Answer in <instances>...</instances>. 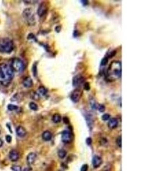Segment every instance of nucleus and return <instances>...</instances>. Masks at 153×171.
Segmentation results:
<instances>
[{
	"mask_svg": "<svg viewBox=\"0 0 153 171\" xmlns=\"http://www.w3.org/2000/svg\"><path fill=\"white\" fill-rule=\"evenodd\" d=\"M36 159V155L35 153H30L26 157V161L27 163L29 165H32L34 163Z\"/></svg>",
	"mask_w": 153,
	"mask_h": 171,
	"instance_id": "nucleus-15",
	"label": "nucleus"
},
{
	"mask_svg": "<svg viewBox=\"0 0 153 171\" xmlns=\"http://www.w3.org/2000/svg\"><path fill=\"white\" fill-rule=\"evenodd\" d=\"M11 168L13 171H22V169H21V166H16V165L13 166H12Z\"/></svg>",
	"mask_w": 153,
	"mask_h": 171,
	"instance_id": "nucleus-24",
	"label": "nucleus"
},
{
	"mask_svg": "<svg viewBox=\"0 0 153 171\" xmlns=\"http://www.w3.org/2000/svg\"><path fill=\"white\" fill-rule=\"evenodd\" d=\"M108 63V58L107 57H104L103 59H102L101 62V66H106Z\"/></svg>",
	"mask_w": 153,
	"mask_h": 171,
	"instance_id": "nucleus-28",
	"label": "nucleus"
},
{
	"mask_svg": "<svg viewBox=\"0 0 153 171\" xmlns=\"http://www.w3.org/2000/svg\"><path fill=\"white\" fill-rule=\"evenodd\" d=\"M6 140L8 143H11L12 141V137L10 135L6 136Z\"/></svg>",
	"mask_w": 153,
	"mask_h": 171,
	"instance_id": "nucleus-32",
	"label": "nucleus"
},
{
	"mask_svg": "<svg viewBox=\"0 0 153 171\" xmlns=\"http://www.w3.org/2000/svg\"><path fill=\"white\" fill-rule=\"evenodd\" d=\"M102 163V160L100 156H95L92 159V165L95 168L99 167Z\"/></svg>",
	"mask_w": 153,
	"mask_h": 171,
	"instance_id": "nucleus-11",
	"label": "nucleus"
},
{
	"mask_svg": "<svg viewBox=\"0 0 153 171\" xmlns=\"http://www.w3.org/2000/svg\"><path fill=\"white\" fill-rule=\"evenodd\" d=\"M3 144H4V142H3L2 140L0 139V148L3 145Z\"/></svg>",
	"mask_w": 153,
	"mask_h": 171,
	"instance_id": "nucleus-37",
	"label": "nucleus"
},
{
	"mask_svg": "<svg viewBox=\"0 0 153 171\" xmlns=\"http://www.w3.org/2000/svg\"><path fill=\"white\" fill-rule=\"evenodd\" d=\"M86 143L88 145H90L91 143H92V140H91L90 137H89V138H87V139L86 140Z\"/></svg>",
	"mask_w": 153,
	"mask_h": 171,
	"instance_id": "nucleus-33",
	"label": "nucleus"
},
{
	"mask_svg": "<svg viewBox=\"0 0 153 171\" xmlns=\"http://www.w3.org/2000/svg\"><path fill=\"white\" fill-rule=\"evenodd\" d=\"M102 171H111V166L110 165L106 166L102 169Z\"/></svg>",
	"mask_w": 153,
	"mask_h": 171,
	"instance_id": "nucleus-30",
	"label": "nucleus"
},
{
	"mask_svg": "<svg viewBox=\"0 0 153 171\" xmlns=\"http://www.w3.org/2000/svg\"><path fill=\"white\" fill-rule=\"evenodd\" d=\"M42 139L45 140V141H49L52 139V134H51V132L48 131H44L42 134Z\"/></svg>",
	"mask_w": 153,
	"mask_h": 171,
	"instance_id": "nucleus-16",
	"label": "nucleus"
},
{
	"mask_svg": "<svg viewBox=\"0 0 153 171\" xmlns=\"http://www.w3.org/2000/svg\"><path fill=\"white\" fill-rule=\"evenodd\" d=\"M14 44L9 38L0 39V52L2 53H10L13 50Z\"/></svg>",
	"mask_w": 153,
	"mask_h": 171,
	"instance_id": "nucleus-3",
	"label": "nucleus"
},
{
	"mask_svg": "<svg viewBox=\"0 0 153 171\" xmlns=\"http://www.w3.org/2000/svg\"><path fill=\"white\" fill-rule=\"evenodd\" d=\"M47 90L43 86H40L38 88V94L41 96H44L47 94Z\"/></svg>",
	"mask_w": 153,
	"mask_h": 171,
	"instance_id": "nucleus-18",
	"label": "nucleus"
},
{
	"mask_svg": "<svg viewBox=\"0 0 153 171\" xmlns=\"http://www.w3.org/2000/svg\"><path fill=\"white\" fill-rule=\"evenodd\" d=\"M81 95H82V92L79 89H76L71 94V99L72 101L74 103H77L80 100Z\"/></svg>",
	"mask_w": 153,
	"mask_h": 171,
	"instance_id": "nucleus-6",
	"label": "nucleus"
},
{
	"mask_svg": "<svg viewBox=\"0 0 153 171\" xmlns=\"http://www.w3.org/2000/svg\"><path fill=\"white\" fill-rule=\"evenodd\" d=\"M0 134H1V131H0Z\"/></svg>",
	"mask_w": 153,
	"mask_h": 171,
	"instance_id": "nucleus-38",
	"label": "nucleus"
},
{
	"mask_svg": "<svg viewBox=\"0 0 153 171\" xmlns=\"http://www.w3.org/2000/svg\"><path fill=\"white\" fill-rule=\"evenodd\" d=\"M16 131L17 136L20 137H25L26 135V131L25 128L22 126L17 127Z\"/></svg>",
	"mask_w": 153,
	"mask_h": 171,
	"instance_id": "nucleus-12",
	"label": "nucleus"
},
{
	"mask_svg": "<svg viewBox=\"0 0 153 171\" xmlns=\"http://www.w3.org/2000/svg\"><path fill=\"white\" fill-rule=\"evenodd\" d=\"M11 67L13 71L21 73L24 70L25 66L24 63L23 62V61L21 59L18 58H15L12 60Z\"/></svg>",
	"mask_w": 153,
	"mask_h": 171,
	"instance_id": "nucleus-5",
	"label": "nucleus"
},
{
	"mask_svg": "<svg viewBox=\"0 0 153 171\" xmlns=\"http://www.w3.org/2000/svg\"><path fill=\"white\" fill-rule=\"evenodd\" d=\"M118 125V119L117 118H111V119H110V120L108 121V126L110 128H111V129H114V128H117Z\"/></svg>",
	"mask_w": 153,
	"mask_h": 171,
	"instance_id": "nucleus-14",
	"label": "nucleus"
},
{
	"mask_svg": "<svg viewBox=\"0 0 153 171\" xmlns=\"http://www.w3.org/2000/svg\"><path fill=\"white\" fill-rule=\"evenodd\" d=\"M88 166L87 164H85V165H83V166H82V168H81V170L80 171H88Z\"/></svg>",
	"mask_w": 153,
	"mask_h": 171,
	"instance_id": "nucleus-31",
	"label": "nucleus"
},
{
	"mask_svg": "<svg viewBox=\"0 0 153 171\" xmlns=\"http://www.w3.org/2000/svg\"><path fill=\"white\" fill-rule=\"evenodd\" d=\"M23 86L26 88H30L33 86V80L32 78L29 77H26L23 82Z\"/></svg>",
	"mask_w": 153,
	"mask_h": 171,
	"instance_id": "nucleus-13",
	"label": "nucleus"
},
{
	"mask_svg": "<svg viewBox=\"0 0 153 171\" xmlns=\"http://www.w3.org/2000/svg\"><path fill=\"white\" fill-rule=\"evenodd\" d=\"M116 142H117V145L119 146V147L121 148L122 147V136H119L118 137Z\"/></svg>",
	"mask_w": 153,
	"mask_h": 171,
	"instance_id": "nucleus-25",
	"label": "nucleus"
},
{
	"mask_svg": "<svg viewBox=\"0 0 153 171\" xmlns=\"http://www.w3.org/2000/svg\"><path fill=\"white\" fill-rule=\"evenodd\" d=\"M18 109V106H16V105L14 104H9L8 106V109L9 111H11L17 110Z\"/></svg>",
	"mask_w": 153,
	"mask_h": 171,
	"instance_id": "nucleus-22",
	"label": "nucleus"
},
{
	"mask_svg": "<svg viewBox=\"0 0 153 171\" xmlns=\"http://www.w3.org/2000/svg\"><path fill=\"white\" fill-rule=\"evenodd\" d=\"M98 109H99V111L100 112H104V111H105L106 107H105V106H104V105L99 104V105H98Z\"/></svg>",
	"mask_w": 153,
	"mask_h": 171,
	"instance_id": "nucleus-27",
	"label": "nucleus"
},
{
	"mask_svg": "<svg viewBox=\"0 0 153 171\" xmlns=\"http://www.w3.org/2000/svg\"><path fill=\"white\" fill-rule=\"evenodd\" d=\"M67 153L66 151L64 150H60L58 152V156L60 159H64L66 156Z\"/></svg>",
	"mask_w": 153,
	"mask_h": 171,
	"instance_id": "nucleus-19",
	"label": "nucleus"
},
{
	"mask_svg": "<svg viewBox=\"0 0 153 171\" xmlns=\"http://www.w3.org/2000/svg\"><path fill=\"white\" fill-rule=\"evenodd\" d=\"M9 159L12 161H16L19 159L18 152L16 150H12L10 151L9 154Z\"/></svg>",
	"mask_w": 153,
	"mask_h": 171,
	"instance_id": "nucleus-10",
	"label": "nucleus"
},
{
	"mask_svg": "<svg viewBox=\"0 0 153 171\" xmlns=\"http://www.w3.org/2000/svg\"><path fill=\"white\" fill-rule=\"evenodd\" d=\"M47 6L45 3L42 2L39 5V7L38 8L37 12V14L39 17H42V16L45 15V13H47Z\"/></svg>",
	"mask_w": 153,
	"mask_h": 171,
	"instance_id": "nucleus-8",
	"label": "nucleus"
},
{
	"mask_svg": "<svg viewBox=\"0 0 153 171\" xmlns=\"http://www.w3.org/2000/svg\"><path fill=\"white\" fill-rule=\"evenodd\" d=\"M23 17L27 23L30 25H33L35 23V17L32 9H25L23 12Z\"/></svg>",
	"mask_w": 153,
	"mask_h": 171,
	"instance_id": "nucleus-4",
	"label": "nucleus"
},
{
	"mask_svg": "<svg viewBox=\"0 0 153 171\" xmlns=\"http://www.w3.org/2000/svg\"><path fill=\"white\" fill-rule=\"evenodd\" d=\"M72 140V136L71 133L69 131H65L62 134V140L63 142L68 143L71 142Z\"/></svg>",
	"mask_w": 153,
	"mask_h": 171,
	"instance_id": "nucleus-9",
	"label": "nucleus"
},
{
	"mask_svg": "<svg viewBox=\"0 0 153 171\" xmlns=\"http://www.w3.org/2000/svg\"><path fill=\"white\" fill-rule=\"evenodd\" d=\"M29 108L33 111H37L38 110V106L37 105V104H36L34 102H30L29 103Z\"/></svg>",
	"mask_w": 153,
	"mask_h": 171,
	"instance_id": "nucleus-21",
	"label": "nucleus"
},
{
	"mask_svg": "<svg viewBox=\"0 0 153 171\" xmlns=\"http://www.w3.org/2000/svg\"><path fill=\"white\" fill-rule=\"evenodd\" d=\"M84 88L85 90H87V91H88V90H90V85H89V83L88 82H86L84 84Z\"/></svg>",
	"mask_w": 153,
	"mask_h": 171,
	"instance_id": "nucleus-29",
	"label": "nucleus"
},
{
	"mask_svg": "<svg viewBox=\"0 0 153 171\" xmlns=\"http://www.w3.org/2000/svg\"><path fill=\"white\" fill-rule=\"evenodd\" d=\"M122 74V64L119 61H114L110 64L107 70L106 78L109 81L119 79Z\"/></svg>",
	"mask_w": 153,
	"mask_h": 171,
	"instance_id": "nucleus-2",
	"label": "nucleus"
},
{
	"mask_svg": "<svg viewBox=\"0 0 153 171\" xmlns=\"http://www.w3.org/2000/svg\"><path fill=\"white\" fill-rule=\"evenodd\" d=\"M84 82V78L80 75H76L73 78V86L74 87H79Z\"/></svg>",
	"mask_w": 153,
	"mask_h": 171,
	"instance_id": "nucleus-7",
	"label": "nucleus"
},
{
	"mask_svg": "<svg viewBox=\"0 0 153 171\" xmlns=\"http://www.w3.org/2000/svg\"><path fill=\"white\" fill-rule=\"evenodd\" d=\"M110 118V115L108 114H105L103 115L102 117H101V119H102L104 121H107L108 120H109Z\"/></svg>",
	"mask_w": 153,
	"mask_h": 171,
	"instance_id": "nucleus-26",
	"label": "nucleus"
},
{
	"mask_svg": "<svg viewBox=\"0 0 153 171\" xmlns=\"http://www.w3.org/2000/svg\"><path fill=\"white\" fill-rule=\"evenodd\" d=\"M52 120L55 123H59L61 121V116L59 114H54L52 117Z\"/></svg>",
	"mask_w": 153,
	"mask_h": 171,
	"instance_id": "nucleus-17",
	"label": "nucleus"
},
{
	"mask_svg": "<svg viewBox=\"0 0 153 171\" xmlns=\"http://www.w3.org/2000/svg\"><path fill=\"white\" fill-rule=\"evenodd\" d=\"M14 77V71L11 66L6 63L0 64V83L8 86Z\"/></svg>",
	"mask_w": 153,
	"mask_h": 171,
	"instance_id": "nucleus-1",
	"label": "nucleus"
},
{
	"mask_svg": "<svg viewBox=\"0 0 153 171\" xmlns=\"http://www.w3.org/2000/svg\"><path fill=\"white\" fill-rule=\"evenodd\" d=\"M80 2H81V3H82V4H83V5H84V6L87 5L88 4V1H86V0H85V1H84V0L83 1H80Z\"/></svg>",
	"mask_w": 153,
	"mask_h": 171,
	"instance_id": "nucleus-35",
	"label": "nucleus"
},
{
	"mask_svg": "<svg viewBox=\"0 0 153 171\" xmlns=\"http://www.w3.org/2000/svg\"><path fill=\"white\" fill-rule=\"evenodd\" d=\"M56 31L57 32H60V29H61V27H60V26H57L56 27Z\"/></svg>",
	"mask_w": 153,
	"mask_h": 171,
	"instance_id": "nucleus-36",
	"label": "nucleus"
},
{
	"mask_svg": "<svg viewBox=\"0 0 153 171\" xmlns=\"http://www.w3.org/2000/svg\"><path fill=\"white\" fill-rule=\"evenodd\" d=\"M27 39L28 40H30V41H33L34 42H37V38L36 37V36L34 35L33 33H30V34H28V36H27Z\"/></svg>",
	"mask_w": 153,
	"mask_h": 171,
	"instance_id": "nucleus-23",
	"label": "nucleus"
},
{
	"mask_svg": "<svg viewBox=\"0 0 153 171\" xmlns=\"http://www.w3.org/2000/svg\"><path fill=\"white\" fill-rule=\"evenodd\" d=\"M63 120H64V122L65 123V124L69 123V122H69L68 118H67V117H64V119H63Z\"/></svg>",
	"mask_w": 153,
	"mask_h": 171,
	"instance_id": "nucleus-34",
	"label": "nucleus"
},
{
	"mask_svg": "<svg viewBox=\"0 0 153 171\" xmlns=\"http://www.w3.org/2000/svg\"><path fill=\"white\" fill-rule=\"evenodd\" d=\"M37 63L36 62L33 65V67H32V73H33V75L35 77L37 75Z\"/></svg>",
	"mask_w": 153,
	"mask_h": 171,
	"instance_id": "nucleus-20",
	"label": "nucleus"
}]
</instances>
